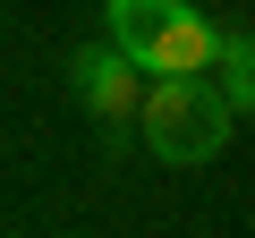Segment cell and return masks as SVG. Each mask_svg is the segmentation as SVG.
Segmentation results:
<instances>
[{
  "mask_svg": "<svg viewBox=\"0 0 255 238\" xmlns=\"http://www.w3.org/2000/svg\"><path fill=\"white\" fill-rule=\"evenodd\" d=\"M102 43H119L145 77H213L221 26L187 0H102Z\"/></svg>",
  "mask_w": 255,
  "mask_h": 238,
  "instance_id": "6da1fadb",
  "label": "cell"
},
{
  "mask_svg": "<svg viewBox=\"0 0 255 238\" xmlns=\"http://www.w3.org/2000/svg\"><path fill=\"white\" fill-rule=\"evenodd\" d=\"M230 128H238V111H230V94H221L213 77H153L145 119H136L145 153L170 162V170H204V162L230 145Z\"/></svg>",
  "mask_w": 255,
  "mask_h": 238,
  "instance_id": "7a4b0ae2",
  "label": "cell"
},
{
  "mask_svg": "<svg viewBox=\"0 0 255 238\" xmlns=\"http://www.w3.org/2000/svg\"><path fill=\"white\" fill-rule=\"evenodd\" d=\"M68 94H77L94 119L128 128V119H145V94H153V77L128 60L119 43H85V51H68Z\"/></svg>",
  "mask_w": 255,
  "mask_h": 238,
  "instance_id": "3957f363",
  "label": "cell"
},
{
  "mask_svg": "<svg viewBox=\"0 0 255 238\" xmlns=\"http://www.w3.org/2000/svg\"><path fill=\"white\" fill-rule=\"evenodd\" d=\"M213 85L230 94V111H255V34L221 26V60H213Z\"/></svg>",
  "mask_w": 255,
  "mask_h": 238,
  "instance_id": "277c9868",
  "label": "cell"
}]
</instances>
